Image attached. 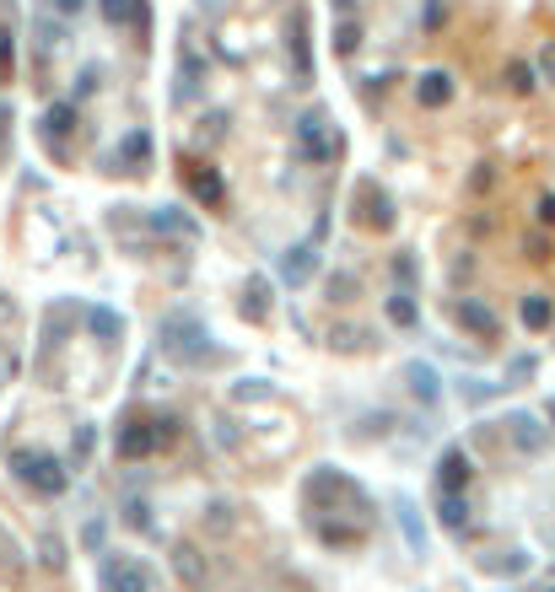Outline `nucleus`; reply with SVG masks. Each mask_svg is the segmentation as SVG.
Here are the masks:
<instances>
[{
	"mask_svg": "<svg viewBox=\"0 0 555 592\" xmlns=\"http://www.w3.org/2000/svg\"><path fill=\"white\" fill-rule=\"evenodd\" d=\"M292 140H297V157L303 162H334V151H340V129L329 124V114L324 108H308V114L292 124Z\"/></svg>",
	"mask_w": 555,
	"mask_h": 592,
	"instance_id": "nucleus-1",
	"label": "nucleus"
},
{
	"mask_svg": "<svg viewBox=\"0 0 555 592\" xmlns=\"http://www.w3.org/2000/svg\"><path fill=\"white\" fill-rule=\"evenodd\" d=\"M173 425L179 420H129V425H119V436H114V453H119L124 464H140V458H151L157 447H168L173 442Z\"/></svg>",
	"mask_w": 555,
	"mask_h": 592,
	"instance_id": "nucleus-2",
	"label": "nucleus"
},
{
	"mask_svg": "<svg viewBox=\"0 0 555 592\" xmlns=\"http://www.w3.org/2000/svg\"><path fill=\"white\" fill-rule=\"evenodd\" d=\"M501 436H507V447L523 453V458H540V453L550 447V425H545L540 414H529V410L507 414V420H501Z\"/></svg>",
	"mask_w": 555,
	"mask_h": 592,
	"instance_id": "nucleus-3",
	"label": "nucleus"
},
{
	"mask_svg": "<svg viewBox=\"0 0 555 592\" xmlns=\"http://www.w3.org/2000/svg\"><path fill=\"white\" fill-rule=\"evenodd\" d=\"M11 464L22 474V485H33L38 495H65V485H70V474L60 469V458H49V453H16Z\"/></svg>",
	"mask_w": 555,
	"mask_h": 592,
	"instance_id": "nucleus-4",
	"label": "nucleus"
},
{
	"mask_svg": "<svg viewBox=\"0 0 555 592\" xmlns=\"http://www.w3.org/2000/svg\"><path fill=\"white\" fill-rule=\"evenodd\" d=\"M205 340H211V334H205L194 318H168V323H162V351L173 355V361H200V355H205Z\"/></svg>",
	"mask_w": 555,
	"mask_h": 592,
	"instance_id": "nucleus-5",
	"label": "nucleus"
},
{
	"mask_svg": "<svg viewBox=\"0 0 555 592\" xmlns=\"http://www.w3.org/2000/svg\"><path fill=\"white\" fill-rule=\"evenodd\" d=\"M103 587L108 592H151V571L129 555H108L103 560Z\"/></svg>",
	"mask_w": 555,
	"mask_h": 592,
	"instance_id": "nucleus-6",
	"label": "nucleus"
},
{
	"mask_svg": "<svg viewBox=\"0 0 555 592\" xmlns=\"http://www.w3.org/2000/svg\"><path fill=\"white\" fill-rule=\"evenodd\" d=\"M453 318H458V323H464V334H475V340H496V334H501L496 312L486 307V301H475V296L453 301Z\"/></svg>",
	"mask_w": 555,
	"mask_h": 592,
	"instance_id": "nucleus-7",
	"label": "nucleus"
},
{
	"mask_svg": "<svg viewBox=\"0 0 555 592\" xmlns=\"http://www.w3.org/2000/svg\"><path fill=\"white\" fill-rule=\"evenodd\" d=\"M313 270H318V242H292V248L281 253V281H286V286H308Z\"/></svg>",
	"mask_w": 555,
	"mask_h": 592,
	"instance_id": "nucleus-8",
	"label": "nucleus"
},
{
	"mask_svg": "<svg viewBox=\"0 0 555 592\" xmlns=\"http://www.w3.org/2000/svg\"><path fill=\"white\" fill-rule=\"evenodd\" d=\"M469 485H475L469 453H464V447H447V453L437 458V490H469Z\"/></svg>",
	"mask_w": 555,
	"mask_h": 592,
	"instance_id": "nucleus-9",
	"label": "nucleus"
},
{
	"mask_svg": "<svg viewBox=\"0 0 555 592\" xmlns=\"http://www.w3.org/2000/svg\"><path fill=\"white\" fill-rule=\"evenodd\" d=\"M356 199H362V210H356V216H362V227H377V232H383V227H394V205H388V194H383L372 178H362Z\"/></svg>",
	"mask_w": 555,
	"mask_h": 592,
	"instance_id": "nucleus-10",
	"label": "nucleus"
},
{
	"mask_svg": "<svg viewBox=\"0 0 555 592\" xmlns=\"http://www.w3.org/2000/svg\"><path fill=\"white\" fill-rule=\"evenodd\" d=\"M146 227L157 237H179V242H194L200 237V227H194V216H184V210H173V205H157L151 216H146Z\"/></svg>",
	"mask_w": 555,
	"mask_h": 592,
	"instance_id": "nucleus-11",
	"label": "nucleus"
},
{
	"mask_svg": "<svg viewBox=\"0 0 555 592\" xmlns=\"http://www.w3.org/2000/svg\"><path fill=\"white\" fill-rule=\"evenodd\" d=\"M437 523L453 538L469 528V490H437Z\"/></svg>",
	"mask_w": 555,
	"mask_h": 592,
	"instance_id": "nucleus-12",
	"label": "nucleus"
},
{
	"mask_svg": "<svg viewBox=\"0 0 555 592\" xmlns=\"http://www.w3.org/2000/svg\"><path fill=\"white\" fill-rule=\"evenodd\" d=\"M200 76H205V65H200V55H194V44H184V49H179V87H173V103H179V108L194 103Z\"/></svg>",
	"mask_w": 555,
	"mask_h": 592,
	"instance_id": "nucleus-13",
	"label": "nucleus"
},
{
	"mask_svg": "<svg viewBox=\"0 0 555 592\" xmlns=\"http://www.w3.org/2000/svg\"><path fill=\"white\" fill-rule=\"evenodd\" d=\"M416 103H421V108H447V103H453V76H447V70H427V76L416 81Z\"/></svg>",
	"mask_w": 555,
	"mask_h": 592,
	"instance_id": "nucleus-14",
	"label": "nucleus"
},
{
	"mask_svg": "<svg viewBox=\"0 0 555 592\" xmlns=\"http://www.w3.org/2000/svg\"><path fill=\"white\" fill-rule=\"evenodd\" d=\"M189 189H194V199H200V205H221V199H227L221 173H216V168H205V162H194V168H189Z\"/></svg>",
	"mask_w": 555,
	"mask_h": 592,
	"instance_id": "nucleus-15",
	"label": "nucleus"
},
{
	"mask_svg": "<svg viewBox=\"0 0 555 592\" xmlns=\"http://www.w3.org/2000/svg\"><path fill=\"white\" fill-rule=\"evenodd\" d=\"M518 318H523V329L545 334V329L555 323V301L545 291H529V296H523V307H518Z\"/></svg>",
	"mask_w": 555,
	"mask_h": 592,
	"instance_id": "nucleus-16",
	"label": "nucleus"
},
{
	"mask_svg": "<svg viewBox=\"0 0 555 592\" xmlns=\"http://www.w3.org/2000/svg\"><path fill=\"white\" fill-rule=\"evenodd\" d=\"M114 162H124V173H146V168H151V140H146V129L124 135V146L114 151Z\"/></svg>",
	"mask_w": 555,
	"mask_h": 592,
	"instance_id": "nucleus-17",
	"label": "nucleus"
},
{
	"mask_svg": "<svg viewBox=\"0 0 555 592\" xmlns=\"http://www.w3.org/2000/svg\"><path fill=\"white\" fill-rule=\"evenodd\" d=\"M292 55H297V87H308V81H313V59H308V16H303V11L292 16Z\"/></svg>",
	"mask_w": 555,
	"mask_h": 592,
	"instance_id": "nucleus-18",
	"label": "nucleus"
},
{
	"mask_svg": "<svg viewBox=\"0 0 555 592\" xmlns=\"http://www.w3.org/2000/svg\"><path fill=\"white\" fill-rule=\"evenodd\" d=\"M405 383H410V393H416L427 410L442 399V388H437V372H432V366H421V361H416V366H405Z\"/></svg>",
	"mask_w": 555,
	"mask_h": 592,
	"instance_id": "nucleus-19",
	"label": "nucleus"
},
{
	"mask_svg": "<svg viewBox=\"0 0 555 592\" xmlns=\"http://www.w3.org/2000/svg\"><path fill=\"white\" fill-rule=\"evenodd\" d=\"M87 329L108 345V340H119V334H124V318L114 312V307H92V312H87Z\"/></svg>",
	"mask_w": 555,
	"mask_h": 592,
	"instance_id": "nucleus-20",
	"label": "nucleus"
},
{
	"mask_svg": "<svg viewBox=\"0 0 555 592\" xmlns=\"http://www.w3.org/2000/svg\"><path fill=\"white\" fill-rule=\"evenodd\" d=\"M534 87H540V70L523 65V59H512V65H507V92H512V97H534Z\"/></svg>",
	"mask_w": 555,
	"mask_h": 592,
	"instance_id": "nucleus-21",
	"label": "nucleus"
},
{
	"mask_svg": "<svg viewBox=\"0 0 555 592\" xmlns=\"http://www.w3.org/2000/svg\"><path fill=\"white\" fill-rule=\"evenodd\" d=\"M173 571L184 577V587H200V582H205V566H200V549H189V544H179V549H173Z\"/></svg>",
	"mask_w": 555,
	"mask_h": 592,
	"instance_id": "nucleus-22",
	"label": "nucleus"
},
{
	"mask_svg": "<svg viewBox=\"0 0 555 592\" xmlns=\"http://www.w3.org/2000/svg\"><path fill=\"white\" fill-rule=\"evenodd\" d=\"M388 323H399V329H416V323H421V307H416V296L410 291L388 296Z\"/></svg>",
	"mask_w": 555,
	"mask_h": 592,
	"instance_id": "nucleus-23",
	"label": "nucleus"
},
{
	"mask_svg": "<svg viewBox=\"0 0 555 592\" xmlns=\"http://www.w3.org/2000/svg\"><path fill=\"white\" fill-rule=\"evenodd\" d=\"M523 259H529V264H550V259H555V242H550V232H545V227L523 232Z\"/></svg>",
	"mask_w": 555,
	"mask_h": 592,
	"instance_id": "nucleus-24",
	"label": "nucleus"
},
{
	"mask_svg": "<svg viewBox=\"0 0 555 592\" xmlns=\"http://www.w3.org/2000/svg\"><path fill=\"white\" fill-rule=\"evenodd\" d=\"M362 49V22L356 16H340L334 22V55H356Z\"/></svg>",
	"mask_w": 555,
	"mask_h": 592,
	"instance_id": "nucleus-25",
	"label": "nucleus"
},
{
	"mask_svg": "<svg viewBox=\"0 0 555 592\" xmlns=\"http://www.w3.org/2000/svg\"><path fill=\"white\" fill-rule=\"evenodd\" d=\"M243 312L253 318V323H259V318L270 312V286H264V281H253V286H248V296H243Z\"/></svg>",
	"mask_w": 555,
	"mask_h": 592,
	"instance_id": "nucleus-26",
	"label": "nucleus"
},
{
	"mask_svg": "<svg viewBox=\"0 0 555 592\" xmlns=\"http://www.w3.org/2000/svg\"><path fill=\"white\" fill-rule=\"evenodd\" d=\"M394 281H399V291L416 286V259H410V253H394Z\"/></svg>",
	"mask_w": 555,
	"mask_h": 592,
	"instance_id": "nucleus-27",
	"label": "nucleus"
},
{
	"mask_svg": "<svg viewBox=\"0 0 555 592\" xmlns=\"http://www.w3.org/2000/svg\"><path fill=\"white\" fill-rule=\"evenodd\" d=\"M356 296V275H329V301H351Z\"/></svg>",
	"mask_w": 555,
	"mask_h": 592,
	"instance_id": "nucleus-28",
	"label": "nucleus"
},
{
	"mask_svg": "<svg viewBox=\"0 0 555 592\" xmlns=\"http://www.w3.org/2000/svg\"><path fill=\"white\" fill-rule=\"evenodd\" d=\"M523 377H534V355H512V361H507V388L523 383Z\"/></svg>",
	"mask_w": 555,
	"mask_h": 592,
	"instance_id": "nucleus-29",
	"label": "nucleus"
},
{
	"mask_svg": "<svg viewBox=\"0 0 555 592\" xmlns=\"http://www.w3.org/2000/svg\"><path fill=\"white\" fill-rule=\"evenodd\" d=\"M70 458H76V469L92 458V425H81V431H76V442H70Z\"/></svg>",
	"mask_w": 555,
	"mask_h": 592,
	"instance_id": "nucleus-30",
	"label": "nucleus"
},
{
	"mask_svg": "<svg viewBox=\"0 0 555 592\" xmlns=\"http://www.w3.org/2000/svg\"><path fill=\"white\" fill-rule=\"evenodd\" d=\"M534 221H540L545 232H555V194H540V199H534Z\"/></svg>",
	"mask_w": 555,
	"mask_h": 592,
	"instance_id": "nucleus-31",
	"label": "nucleus"
},
{
	"mask_svg": "<svg viewBox=\"0 0 555 592\" xmlns=\"http://www.w3.org/2000/svg\"><path fill=\"white\" fill-rule=\"evenodd\" d=\"M232 528H238V523H232V506H221V501H216V506H211V533H221V538H227Z\"/></svg>",
	"mask_w": 555,
	"mask_h": 592,
	"instance_id": "nucleus-32",
	"label": "nucleus"
},
{
	"mask_svg": "<svg viewBox=\"0 0 555 592\" xmlns=\"http://www.w3.org/2000/svg\"><path fill=\"white\" fill-rule=\"evenodd\" d=\"M534 70H540V81H550V87H555V38H545V49H540V65H534Z\"/></svg>",
	"mask_w": 555,
	"mask_h": 592,
	"instance_id": "nucleus-33",
	"label": "nucleus"
},
{
	"mask_svg": "<svg viewBox=\"0 0 555 592\" xmlns=\"http://www.w3.org/2000/svg\"><path fill=\"white\" fill-rule=\"evenodd\" d=\"M232 399H238V404H248V399H270V388L253 377V383H238V388H232Z\"/></svg>",
	"mask_w": 555,
	"mask_h": 592,
	"instance_id": "nucleus-34",
	"label": "nucleus"
},
{
	"mask_svg": "<svg viewBox=\"0 0 555 592\" xmlns=\"http://www.w3.org/2000/svg\"><path fill=\"white\" fill-rule=\"evenodd\" d=\"M496 183V173H491V162H480V168H475V173H469V194H486V189H491Z\"/></svg>",
	"mask_w": 555,
	"mask_h": 592,
	"instance_id": "nucleus-35",
	"label": "nucleus"
},
{
	"mask_svg": "<svg viewBox=\"0 0 555 592\" xmlns=\"http://www.w3.org/2000/svg\"><path fill=\"white\" fill-rule=\"evenodd\" d=\"M124 517H129V528H146V533H151V523H146V501H124Z\"/></svg>",
	"mask_w": 555,
	"mask_h": 592,
	"instance_id": "nucleus-36",
	"label": "nucleus"
},
{
	"mask_svg": "<svg viewBox=\"0 0 555 592\" xmlns=\"http://www.w3.org/2000/svg\"><path fill=\"white\" fill-rule=\"evenodd\" d=\"M49 5H55L60 16H81V11H87V0H49Z\"/></svg>",
	"mask_w": 555,
	"mask_h": 592,
	"instance_id": "nucleus-37",
	"label": "nucleus"
},
{
	"mask_svg": "<svg viewBox=\"0 0 555 592\" xmlns=\"http://www.w3.org/2000/svg\"><path fill=\"white\" fill-rule=\"evenodd\" d=\"M334 11H340V16H351V11H356V0H334Z\"/></svg>",
	"mask_w": 555,
	"mask_h": 592,
	"instance_id": "nucleus-38",
	"label": "nucleus"
},
{
	"mask_svg": "<svg viewBox=\"0 0 555 592\" xmlns=\"http://www.w3.org/2000/svg\"><path fill=\"white\" fill-rule=\"evenodd\" d=\"M545 425H550V431H555V399H550V404H545Z\"/></svg>",
	"mask_w": 555,
	"mask_h": 592,
	"instance_id": "nucleus-39",
	"label": "nucleus"
},
{
	"mask_svg": "<svg viewBox=\"0 0 555 592\" xmlns=\"http://www.w3.org/2000/svg\"><path fill=\"white\" fill-rule=\"evenodd\" d=\"M545 592H555V587H545Z\"/></svg>",
	"mask_w": 555,
	"mask_h": 592,
	"instance_id": "nucleus-40",
	"label": "nucleus"
}]
</instances>
